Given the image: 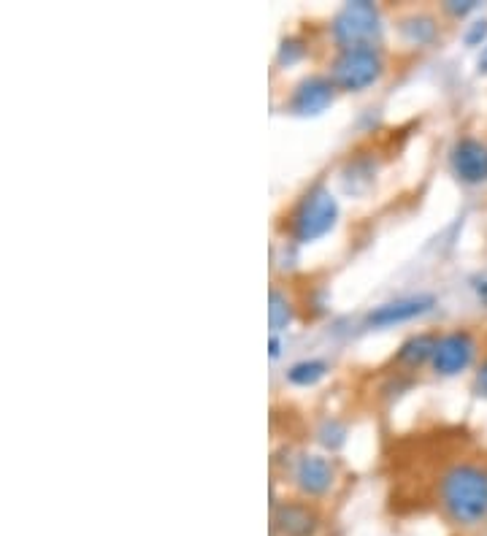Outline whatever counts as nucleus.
<instances>
[{"instance_id":"nucleus-1","label":"nucleus","mask_w":487,"mask_h":536,"mask_svg":"<svg viewBox=\"0 0 487 536\" xmlns=\"http://www.w3.org/2000/svg\"><path fill=\"white\" fill-rule=\"evenodd\" d=\"M436 499L444 518L460 528L487 523V466L479 461H455L439 477Z\"/></svg>"},{"instance_id":"nucleus-2","label":"nucleus","mask_w":487,"mask_h":536,"mask_svg":"<svg viewBox=\"0 0 487 536\" xmlns=\"http://www.w3.org/2000/svg\"><path fill=\"white\" fill-rule=\"evenodd\" d=\"M336 220H339V204L328 187H312L309 193L301 198V204L295 206L293 214H290V233H293L295 241H317L322 236L336 228Z\"/></svg>"},{"instance_id":"nucleus-3","label":"nucleus","mask_w":487,"mask_h":536,"mask_svg":"<svg viewBox=\"0 0 487 536\" xmlns=\"http://www.w3.org/2000/svg\"><path fill=\"white\" fill-rule=\"evenodd\" d=\"M382 74H385V60L374 44L339 49V55L333 57L331 63V82L347 93L366 90L371 84H377Z\"/></svg>"},{"instance_id":"nucleus-4","label":"nucleus","mask_w":487,"mask_h":536,"mask_svg":"<svg viewBox=\"0 0 487 536\" xmlns=\"http://www.w3.org/2000/svg\"><path fill=\"white\" fill-rule=\"evenodd\" d=\"M333 38L341 49L360 47V44H371V38L379 33V11L374 3L358 0V3H347L344 9L333 19Z\"/></svg>"},{"instance_id":"nucleus-5","label":"nucleus","mask_w":487,"mask_h":536,"mask_svg":"<svg viewBox=\"0 0 487 536\" xmlns=\"http://www.w3.org/2000/svg\"><path fill=\"white\" fill-rule=\"evenodd\" d=\"M477 355V339L469 331H452L444 333L433 355V369L442 377H455L460 371H466Z\"/></svg>"},{"instance_id":"nucleus-6","label":"nucleus","mask_w":487,"mask_h":536,"mask_svg":"<svg viewBox=\"0 0 487 536\" xmlns=\"http://www.w3.org/2000/svg\"><path fill=\"white\" fill-rule=\"evenodd\" d=\"M452 171L466 185H482L487 182V144L466 136L452 149Z\"/></svg>"},{"instance_id":"nucleus-7","label":"nucleus","mask_w":487,"mask_h":536,"mask_svg":"<svg viewBox=\"0 0 487 536\" xmlns=\"http://www.w3.org/2000/svg\"><path fill=\"white\" fill-rule=\"evenodd\" d=\"M336 482V469L322 455H304L295 466V485L306 499H322Z\"/></svg>"},{"instance_id":"nucleus-8","label":"nucleus","mask_w":487,"mask_h":536,"mask_svg":"<svg viewBox=\"0 0 487 536\" xmlns=\"http://www.w3.org/2000/svg\"><path fill=\"white\" fill-rule=\"evenodd\" d=\"M336 84L331 76H306L304 82L295 84L293 95H290V111L295 114H320L333 103Z\"/></svg>"},{"instance_id":"nucleus-9","label":"nucleus","mask_w":487,"mask_h":536,"mask_svg":"<svg viewBox=\"0 0 487 536\" xmlns=\"http://www.w3.org/2000/svg\"><path fill=\"white\" fill-rule=\"evenodd\" d=\"M274 523L282 536H314L320 528V515L306 501H282L274 509Z\"/></svg>"},{"instance_id":"nucleus-10","label":"nucleus","mask_w":487,"mask_h":536,"mask_svg":"<svg viewBox=\"0 0 487 536\" xmlns=\"http://www.w3.org/2000/svg\"><path fill=\"white\" fill-rule=\"evenodd\" d=\"M436 298L433 296H409L390 301V304L377 306L371 315H368V325H377V328H387V325L409 323L414 317H423L425 312H431Z\"/></svg>"},{"instance_id":"nucleus-11","label":"nucleus","mask_w":487,"mask_h":536,"mask_svg":"<svg viewBox=\"0 0 487 536\" xmlns=\"http://www.w3.org/2000/svg\"><path fill=\"white\" fill-rule=\"evenodd\" d=\"M439 333H417L412 339H406L401 352H398V363L404 366H423L425 361H433L436 355V347H439Z\"/></svg>"},{"instance_id":"nucleus-12","label":"nucleus","mask_w":487,"mask_h":536,"mask_svg":"<svg viewBox=\"0 0 487 536\" xmlns=\"http://www.w3.org/2000/svg\"><path fill=\"white\" fill-rule=\"evenodd\" d=\"M401 33L409 44H417V47H423V44H431L433 38L439 36V25H436V19L428 17V14H412V17H406L401 22Z\"/></svg>"},{"instance_id":"nucleus-13","label":"nucleus","mask_w":487,"mask_h":536,"mask_svg":"<svg viewBox=\"0 0 487 536\" xmlns=\"http://www.w3.org/2000/svg\"><path fill=\"white\" fill-rule=\"evenodd\" d=\"M268 323L271 331H285L287 325L293 323V301L282 293V290H271V301H268Z\"/></svg>"},{"instance_id":"nucleus-14","label":"nucleus","mask_w":487,"mask_h":536,"mask_svg":"<svg viewBox=\"0 0 487 536\" xmlns=\"http://www.w3.org/2000/svg\"><path fill=\"white\" fill-rule=\"evenodd\" d=\"M325 374H328V363L325 361H301V363H295L293 369L287 371V379H290L293 385L309 388V385H314V382H320Z\"/></svg>"},{"instance_id":"nucleus-15","label":"nucleus","mask_w":487,"mask_h":536,"mask_svg":"<svg viewBox=\"0 0 487 536\" xmlns=\"http://www.w3.org/2000/svg\"><path fill=\"white\" fill-rule=\"evenodd\" d=\"M298 57H304V47H301V41L287 38L285 44H282V49H279V60L290 65V63H295Z\"/></svg>"},{"instance_id":"nucleus-16","label":"nucleus","mask_w":487,"mask_h":536,"mask_svg":"<svg viewBox=\"0 0 487 536\" xmlns=\"http://www.w3.org/2000/svg\"><path fill=\"white\" fill-rule=\"evenodd\" d=\"M485 36H487V19H482V22H474V28L466 33V41H469L471 47H477Z\"/></svg>"},{"instance_id":"nucleus-17","label":"nucleus","mask_w":487,"mask_h":536,"mask_svg":"<svg viewBox=\"0 0 487 536\" xmlns=\"http://www.w3.org/2000/svg\"><path fill=\"white\" fill-rule=\"evenodd\" d=\"M474 9H477V3H447V11L458 14V17H463V14H469Z\"/></svg>"},{"instance_id":"nucleus-18","label":"nucleus","mask_w":487,"mask_h":536,"mask_svg":"<svg viewBox=\"0 0 487 536\" xmlns=\"http://www.w3.org/2000/svg\"><path fill=\"white\" fill-rule=\"evenodd\" d=\"M477 388L487 396V361L482 363V366H479V371H477Z\"/></svg>"},{"instance_id":"nucleus-19","label":"nucleus","mask_w":487,"mask_h":536,"mask_svg":"<svg viewBox=\"0 0 487 536\" xmlns=\"http://www.w3.org/2000/svg\"><path fill=\"white\" fill-rule=\"evenodd\" d=\"M479 71H482V74H487V47L482 49V55H479Z\"/></svg>"},{"instance_id":"nucleus-20","label":"nucleus","mask_w":487,"mask_h":536,"mask_svg":"<svg viewBox=\"0 0 487 536\" xmlns=\"http://www.w3.org/2000/svg\"><path fill=\"white\" fill-rule=\"evenodd\" d=\"M279 347H282V344H279V339H276V336H271V358H279Z\"/></svg>"},{"instance_id":"nucleus-21","label":"nucleus","mask_w":487,"mask_h":536,"mask_svg":"<svg viewBox=\"0 0 487 536\" xmlns=\"http://www.w3.org/2000/svg\"><path fill=\"white\" fill-rule=\"evenodd\" d=\"M477 290H479V296H482L487 301V282H482V285H479Z\"/></svg>"}]
</instances>
